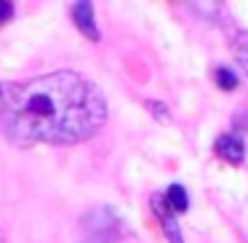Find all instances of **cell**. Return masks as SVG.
Returning a JSON list of instances; mask_svg holds the SVG:
<instances>
[{"label":"cell","mask_w":248,"mask_h":243,"mask_svg":"<svg viewBox=\"0 0 248 243\" xmlns=\"http://www.w3.org/2000/svg\"><path fill=\"white\" fill-rule=\"evenodd\" d=\"M147 110H152V115H155L157 120H163V123H168V120H171L168 107H166L163 102H147Z\"/></svg>","instance_id":"obj_9"},{"label":"cell","mask_w":248,"mask_h":243,"mask_svg":"<svg viewBox=\"0 0 248 243\" xmlns=\"http://www.w3.org/2000/svg\"><path fill=\"white\" fill-rule=\"evenodd\" d=\"M102 88L75 70L0 83V134L16 147H70L107 123Z\"/></svg>","instance_id":"obj_1"},{"label":"cell","mask_w":248,"mask_h":243,"mask_svg":"<svg viewBox=\"0 0 248 243\" xmlns=\"http://www.w3.org/2000/svg\"><path fill=\"white\" fill-rule=\"evenodd\" d=\"M83 227L88 232V243H120V238L125 235L123 219L118 216V211L109 206H96L83 216Z\"/></svg>","instance_id":"obj_2"},{"label":"cell","mask_w":248,"mask_h":243,"mask_svg":"<svg viewBox=\"0 0 248 243\" xmlns=\"http://www.w3.org/2000/svg\"><path fill=\"white\" fill-rule=\"evenodd\" d=\"M72 22L80 30V35H86L88 40L102 38V32L96 27V19H93V3H75L72 6Z\"/></svg>","instance_id":"obj_5"},{"label":"cell","mask_w":248,"mask_h":243,"mask_svg":"<svg viewBox=\"0 0 248 243\" xmlns=\"http://www.w3.org/2000/svg\"><path fill=\"white\" fill-rule=\"evenodd\" d=\"M214 150L221 161L232 163V166H240L246 161V145H243L240 134H221L219 139L214 142Z\"/></svg>","instance_id":"obj_4"},{"label":"cell","mask_w":248,"mask_h":243,"mask_svg":"<svg viewBox=\"0 0 248 243\" xmlns=\"http://www.w3.org/2000/svg\"><path fill=\"white\" fill-rule=\"evenodd\" d=\"M163 200H166V206L173 214H184V211L189 209V195L182 184H171V187L163 193Z\"/></svg>","instance_id":"obj_6"},{"label":"cell","mask_w":248,"mask_h":243,"mask_svg":"<svg viewBox=\"0 0 248 243\" xmlns=\"http://www.w3.org/2000/svg\"><path fill=\"white\" fill-rule=\"evenodd\" d=\"M214 81L221 91H235L237 88V72L230 70V67H216L214 70Z\"/></svg>","instance_id":"obj_8"},{"label":"cell","mask_w":248,"mask_h":243,"mask_svg":"<svg viewBox=\"0 0 248 243\" xmlns=\"http://www.w3.org/2000/svg\"><path fill=\"white\" fill-rule=\"evenodd\" d=\"M11 19H14V3L0 0V27H3V24H8Z\"/></svg>","instance_id":"obj_10"},{"label":"cell","mask_w":248,"mask_h":243,"mask_svg":"<svg viewBox=\"0 0 248 243\" xmlns=\"http://www.w3.org/2000/svg\"><path fill=\"white\" fill-rule=\"evenodd\" d=\"M150 206H152V211H155L157 222H160L166 241H168V243H184V235H182V227H179V222H176V214H173V211L166 206L163 195H152V198H150Z\"/></svg>","instance_id":"obj_3"},{"label":"cell","mask_w":248,"mask_h":243,"mask_svg":"<svg viewBox=\"0 0 248 243\" xmlns=\"http://www.w3.org/2000/svg\"><path fill=\"white\" fill-rule=\"evenodd\" d=\"M230 46H232V54L237 56L240 67L246 70V75H248V30H240V27L232 30L230 32Z\"/></svg>","instance_id":"obj_7"}]
</instances>
